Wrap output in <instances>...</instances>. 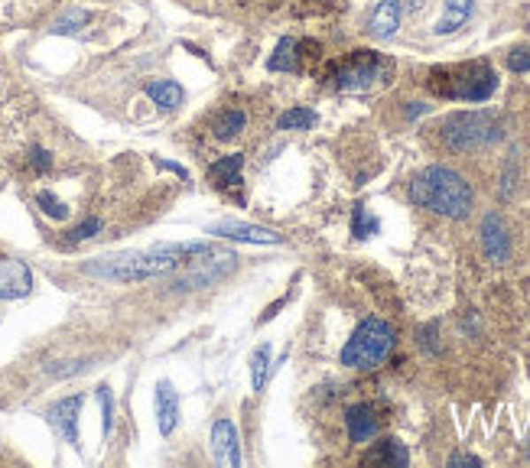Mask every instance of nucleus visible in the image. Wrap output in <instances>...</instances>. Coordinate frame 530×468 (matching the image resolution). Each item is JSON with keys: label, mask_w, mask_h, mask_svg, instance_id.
Instances as JSON below:
<instances>
[{"label": "nucleus", "mask_w": 530, "mask_h": 468, "mask_svg": "<svg viewBox=\"0 0 530 468\" xmlns=\"http://www.w3.org/2000/svg\"><path fill=\"white\" fill-rule=\"evenodd\" d=\"M407 196L417 209L436 211L442 219H465L472 211V186L465 182V176L449 166H426L411 180Z\"/></svg>", "instance_id": "nucleus-1"}, {"label": "nucleus", "mask_w": 530, "mask_h": 468, "mask_svg": "<svg viewBox=\"0 0 530 468\" xmlns=\"http://www.w3.org/2000/svg\"><path fill=\"white\" fill-rule=\"evenodd\" d=\"M433 95L446 101H488L498 91V72L488 62H462V65H442L433 69L426 79Z\"/></svg>", "instance_id": "nucleus-2"}, {"label": "nucleus", "mask_w": 530, "mask_h": 468, "mask_svg": "<svg viewBox=\"0 0 530 468\" xmlns=\"http://www.w3.org/2000/svg\"><path fill=\"white\" fill-rule=\"evenodd\" d=\"M182 257H176L170 244H157L150 250H130V254H118V257H101L95 264H85V273L104 280H147V277H163L180 267Z\"/></svg>", "instance_id": "nucleus-3"}, {"label": "nucleus", "mask_w": 530, "mask_h": 468, "mask_svg": "<svg viewBox=\"0 0 530 468\" xmlns=\"http://www.w3.org/2000/svg\"><path fill=\"white\" fill-rule=\"evenodd\" d=\"M501 120L491 111H456L440 124L442 147L452 153H469V150L491 147L501 140Z\"/></svg>", "instance_id": "nucleus-4"}, {"label": "nucleus", "mask_w": 530, "mask_h": 468, "mask_svg": "<svg viewBox=\"0 0 530 468\" xmlns=\"http://www.w3.org/2000/svg\"><path fill=\"white\" fill-rule=\"evenodd\" d=\"M397 345V335L390 329V322L371 316L351 332V339L342 349V364L355 371H371L390 358V351Z\"/></svg>", "instance_id": "nucleus-5"}, {"label": "nucleus", "mask_w": 530, "mask_h": 468, "mask_svg": "<svg viewBox=\"0 0 530 468\" xmlns=\"http://www.w3.org/2000/svg\"><path fill=\"white\" fill-rule=\"evenodd\" d=\"M390 75H394V62L368 50H355L326 69V81L339 91H365L374 81H388Z\"/></svg>", "instance_id": "nucleus-6"}, {"label": "nucleus", "mask_w": 530, "mask_h": 468, "mask_svg": "<svg viewBox=\"0 0 530 468\" xmlns=\"http://www.w3.org/2000/svg\"><path fill=\"white\" fill-rule=\"evenodd\" d=\"M205 234H215V238H231V241H248V244H283V234L271 228H260V225H248V221H215L205 228Z\"/></svg>", "instance_id": "nucleus-7"}, {"label": "nucleus", "mask_w": 530, "mask_h": 468, "mask_svg": "<svg viewBox=\"0 0 530 468\" xmlns=\"http://www.w3.org/2000/svg\"><path fill=\"white\" fill-rule=\"evenodd\" d=\"M481 248H485V257L495 260V264H508L511 260V234L501 215H495V211H488L481 219Z\"/></svg>", "instance_id": "nucleus-8"}, {"label": "nucleus", "mask_w": 530, "mask_h": 468, "mask_svg": "<svg viewBox=\"0 0 530 468\" xmlns=\"http://www.w3.org/2000/svg\"><path fill=\"white\" fill-rule=\"evenodd\" d=\"M234 254L231 250H225V254H215V260H199L202 267H192L189 273L182 280H176V287L180 289H196V287H209V283H215V280H221L228 270H234Z\"/></svg>", "instance_id": "nucleus-9"}, {"label": "nucleus", "mask_w": 530, "mask_h": 468, "mask_svg": "<svg viewBox=\"0 0 530 468\" xmlns=\"http://www.w3.org/2000/svg\"><path fill=\"white\" fill-rule=\"evenodd\" d=\"M33 289V273L23 260L0 257V299H20Z\"/></svg>", "instance_id": "nucleus-10"}, {"label": "nucleus", "mask_w": 530, "mask_h": 468, "mask_svg": "<svg viewBox=\"0 0 530 468\" xmlns=\"http://www.w3.org/2000/svg\"><path fill=\"white\" fill-rule=\"evenodd\" d=\"M81 403H85V397H81V394H72V397L59 400L56 407H50L52 426L59 429L62 439H65V442H72V446H79V413H81Z\"/></svg>", "instance_id": "nucleus-11"}, {"label": "nucleus", "mask_w": 530, "mask_h": 468, "mask_svg": "<svg viewBox=\"0 0 530 468\" xmlns=\"http://www.w3.org/2000/svg\"><path fill=\"white\" fill-rule=\"evenodd\" d=\"M345 429H349L351 442H371L380 429L378 410L371 407V403H355V407H349L345 410Z\"/></svg>", "instance_id": "nucleus-12"}, {"label": "nucleus", "mask_w": 530, "mask_h": 468, "mask_svg": "<svg viewBox=\"0 0 530 468\" xmlns=\"http://www.w3.org/2000/svg\"><path fill=\"white\" fill-rule=\"evenodd\" d=\"M403 20L401 0H380L368 17V36L371 40H390Z\"/></svg>", "instance_id": "nucleus-13"}, {"label": "nucleus", "mask_w": 530, "mask_h": 468, "mask_svg": "<svg viewBox=\"0 0 530 468\" xmlns=\"http://www.w3.org/2000/svg\"><path fill=\"white\" fill-rule=\"evenodd\" d=\"M211 452L219 462H228V465H241V449H238V433H234V423L231 419H215L211 426Z\"/></svg>", "instance_id": "nucleus-14"}, {"label": "nucleus", "mask_w": 530, "mask_h": 468, "mask_svg": "<svg viewBox=\"0 0 530 468\" xmlns=\"http://www.w3.org/2000/svg\"><path fill=\"white\" fill-rule=\"evenodd\" d=\"M157 419H160L163 436H170L173 429H176V423H180V397H176L170 380L157 384Z\"/></svg>", "instance_id": "nucleus-15"}, {"label": "nucleus", "mask_w": 530, "mask_h": 468, "mask_svg": "<svg viewBox=\"0 0 530 468\" xmlns=\"http://www.w3.org/2000/svg\"><path fill=\"white\" fill-rule=\"evenodd\" d=\"M361 462L365 465H407L411 452H407V446H403L401 439H380V442H374L371 452H365Z\"/></svg>", "instance_id": "nucleus-16"}, {"label": "nucleus", "mask_w": 530, "mask_h": 468, "mask_svg": "<svg viewBox=\"0 0 530 468\" xmlns=\"http://www.w3.org/2000/svg\"><path fill=\"white\" fill-rule=\"evenodd\" d=\"M472 13H475V0H446L442 17L436 23V36H449V33L462 30Z\"/></svg>", "instance_id": "nucleus-17"}, {"label": "nucleus", "mask_w": 530, "mask_h": 468, "mask_svg": "<svg viewBox=\"0 0 530 468\" xmlns=\"http://www.w3.org/2000/svg\"><path fill=\"white\" fill-rule=\"evenodd\" d=\"M300 42L290 40V36H283L280 42H277V50H273V56L267 59V69L271 72H300Z\"/></svg>", "instance_id": "nucleus-18"}, {"label": "nucleus", "mask_w": 530, "mask_h": 468, "mask_svg": "<svg viewBox=\"0 0 530 468\" xmlns=\"http://www.w3.org/2000/svg\"><path fill=\"white\" fill-rule=\"evenodd\" d=\"M241 166H244V157H241V153H231V157H225V160L211 163L209 180L215 182V186H238Z\"/></svg>", "instance_id": "nucleus-19"}, {"label": "nucleus", "mask_w": 530, "mask_h": 468, "mask_svg": "<svg viewBox=\"0 0 530 468\" xmlns=\"http://www.w3.org/2000/svg\"><path fill=\"white\" fill-rule=\"evenodd\" d=\"M147 95L153 98V104H160L163 111H173L182 104V88L176 85V81H150L147 85Z\"/></svg>", "instance_id": "nucleus-20"}, {"label": "nucleus", "mask_w": 530, "mask_h": 468, "mask_svg": "<svg viewBox=\"0 0 530 468\" xmlns=\"http://www.w3.org/2000/svg\"><path fill=\"white\" fill-rule=\"evenodd\" d=\"M267 374H271V345H257L250 355V387L254 394L267 387Z\"/></svg>", "instance_id": "nucleus-21"}, {"label": "nucleus", "mask_w": 530, "mask_h": 468, "mask_svg": "<svg viewBox=\"0 0 530 468\" xmlns=\"http://www.w3.org/2000/svg\"><path fill=\"white\" fill-rule=\"evenodd\" d=\"M316 111L312 108H290V111H283L280 120H277V127L280 130H310L316 127Z\"/></svg>", "instance_id": "nucleus-22"}, {"label": "nucleus", "mask_w": 530, "mask_h": 468, "mask_svg": "<svg viewBox=\"0 0 530 468\" xmlns=\"http://www.w3.org/2000/svg\"><path fill=\"white\" fill-rule=\"evenodd\" d=\"M211 130H215L219 140L238 137L241 130H244V114H241V111H225V114H219V120L211 124Z\"/></svg>", "instance_id": "nucleus-23"}, {"label": "nucleus", "mask_w": 530, "mask_h": 468, "mask_svg": "<svg viewBox=\"0 0 530 468\" xmlns=\"http://www.w3.org/2000/svg\"><path fill=\"white\" fill-rule=\"evenodd\" d=\"M378 228L380 221L365 205H355V211H351V234L355 238H371V234H378Z\"/></svg>", "instance_id": "nucleus-24"}, {"label": "nucleus", "mask_w": 530, "mask_h": 468, "mask_svg": "<svg viewBox=\"0 0 530 468\" xmlns=\"http://www.w3.org/2000/svg\"><path fill=\"white\" fill-rule=\"evenodd\" d=\"M85 23H88V13L79 11V7H72V11H65L62 17H56L52 33H79Z\"/></svg>", "instance_id": "nucleus-25"}, {"label": "nucleus", "mask_w": 530, "mask_h": 468, "mask_svg": "<svg viewBox=\"0 0 530 468\" xmlns=\"http://www.w3.org/2000/svg\"><path fill=\"white\" fill-rule=\"evenodd\" d=\"M36 205H40V209L46 211L50 219H56V221L69 219V205H65L62 199H56L52 192H40V196H36Z\"/></svg>", "instance_id": "nucleus-26"}, {"label": "nucleus", "mask_w": 530, "mask_h": 468, "mask_svg": "<svg viewBox=\"0 0 530 468\" xmlns=\"http://www.w3.org/2000/svg\"><path fill=\"white\" fill-rule=\"evenodd\" d=\"M508 69L511 72H530V46H518L508 52Z\"/></svg>", "instance_id": "nucleus-27"}, {"label": "nucleus", "mask_w": 530, "mask_h": 468, "mask_svg": "<svg viewBox=\"0 0 530 468\" xmlns=\"http://www.w3.org/2000/svg\"><path fill=\"white\" fill-rule=\"evenodd\" d=\"M98 400H101V426H104V433H111V423H114V403H111L108 387H98Z\"/></svg>", "instance_id": "nucleus-28"}, {"label": "nucleus", "mask_w": 530, "mask_h": 468, "mask_svg": "<svg viewBox=\"0 0 530 468\" xmlns=\"http://www.w3.org/2000/svg\"><path fill=\"white\" fill-rule=\"evenodd\" d=\"M98 231H101V221L98 219H88V221H81L79 228H72L69 238L72 241H85V238H91V234H98Z\"/></svg>", "instance_id": "nucleus-29"}, {"label": "nucleus", "mask_w": 530, "mask_h": 468, "mask_svg": "<svg viewBox=\"0 0 530 468\" xmlns=\"http://www.w3.org/2000/svg\"><path fill=\"white\" fill-rule=\"evenodd\" d=\"M30 163H33V170H36V173H46L52 166V153H50V150H42V147H33L30 150Z\"/></svg>", "instance_id": "nucleus-30"}, {"label": "nucleus", "mask_w": 530, "mask_h": 468, "mask_svg": "<svg viewBox=\"0 0 530 468\" xmlns=\"http://www.w3.org/2000/svg\"><path fill=\"white\" fill-rule=\"evenodd\" d=\"M449 465H472V468H479V465H481V458H479V456H469V452H452V456H449Z\"/></svg>", "instance_id": "nucleus-31"}]
</instances>
